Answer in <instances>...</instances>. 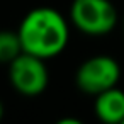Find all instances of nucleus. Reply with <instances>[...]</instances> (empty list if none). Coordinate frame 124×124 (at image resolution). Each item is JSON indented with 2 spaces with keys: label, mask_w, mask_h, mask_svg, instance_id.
I'll use <instances>...</instances> for the list:
<instances>
[{
  "label": "nucleus",
  "mask_w": 124,
  "mask_h": 124,
  "mask_svg": "<svg viewBox=\"0 0 124 124\" xmlns=\"http://www.w3.org/2000/svg\"><path fill=\"white\" fill-rule=\"evenodd\" d=\"M22 53V44L17 32L0 31V63H10Z\"/></svg>",
  "instance_id": "423d86ee"
},
{
  "label": "nucleus",
  "mask_w": 124,
  "mask_h": 124,
  "mask_svg": "<svg viewBox=\"0 0 124 124\" xmlns=\"http://www.w3.org/2000/svg\"><path fill=\"white\" fill-rule=\"evenodd\" d=\"M70 17L73 26L88 36H105L117 24V10L109 0H73Z\"/></svg>",
  "instance_id": "f03ea898"
},
{
  "label": "nucleus",
  "mask_w": 124,
  "mask_h": 124,
  "mask_svg": "<svg viewBox=\"0 0 124 124\" xmlns=\"http://www.w3.org/2000/svg\"><path fill=\"white\" fill-rule=\"evenodd\" d=\"M122 26H124V19H122Z\"/></svg>",
  "instance_id": "1a4fd4ad"
},
{
  "label": "nucleus",
  "mask_w": 124,
  "mask_h": 124,
  "mask_svg": "<svg viewBox=\"0 0 124 124\" xmlns=\"http://www.w3.org/2000/svg\"><path fill=\"white\" fill-rule=\"evenodd\" d=\"M119 78H121L119 63L105 54H99L85 60L78 66L75 75V82L78 88L90 95H97L107 88L116 87Z\"/></svg>",
  "instance_id": "7ed1b4c3"
},
{
  "label": "nucleus",
  "mask_w": 124,
  "mask_h": 124,
  "mask_svg": "<svg viewBox=\"0 0 124 124\" xmlns=\"http://www.w3.org/2000/svg\"><path fill=\"white\" fill-rule=\"evenodd\" d=\"M2 116H4V105H2V102H0V119H2Z\"/></svg>",
  "instance_id": "6e6552de"
},
{
  "label": "nucleus",
  "mask_w": 124,
  "mask_h": 124,
  "mask_svg": "<svg viewBox=\"0 0 124 124\" xmlns=\"http://www.w3.org/2000/svg\"><path fill=\"white\" fill-rule=\"evenodd\" d=\"M17 34L24 53L49 60L63 53L66 48L70 27L58 10L51 7H38L22 19Z\"/></svg>",
  "instance_id": "f257e3e1"
},
{
  "label": "nucleus",
  "mask_w": 124,
  "mask_h": 124,
  "mask_svg": "<svg viewBox=\"0 0 124 124\" xmlns=\"http://www.w3.org/2000/svg\"><path fill=\"white\" fill-rule=\"evenodd\" d=\"M44 61L46 60L22 51L14 61L9 63V78L12 87L26 97L43 93L49 80Z\"/></svg>",
  "instance_id": "20e7f679"
},
{
  "label": "nucleus",
  "mask_w": 124,
  "mask_h": 124,
  "mask_svg": "<svg viewBox=\"0 0 124 124\" xmlns=\"http://www.w3.org/2000/svg\"><path fill=\"white\" fill-rule=\"evenodd\" d=\"M95 114L102 122H124V92L117 87L107 88L95 95Z\"/></svg>",
  "instance_id": "39448f33"
},
{
  "label": "nucleus",
  "mask_w": 124,
  "mask_h": 124,
  "mask_svg": "<svg viewBox=\"0 0 124 124\" xmlns=\"http://www.w3.org/2000/svg\"><path fill=\"white\" fill-rule=\"evenodd\" d=\"M60 124H82V121H78V119H71V117H66V119H61Z\"/></svg>",
  "instance_id": "0eeeda50"
}]
</instances>
